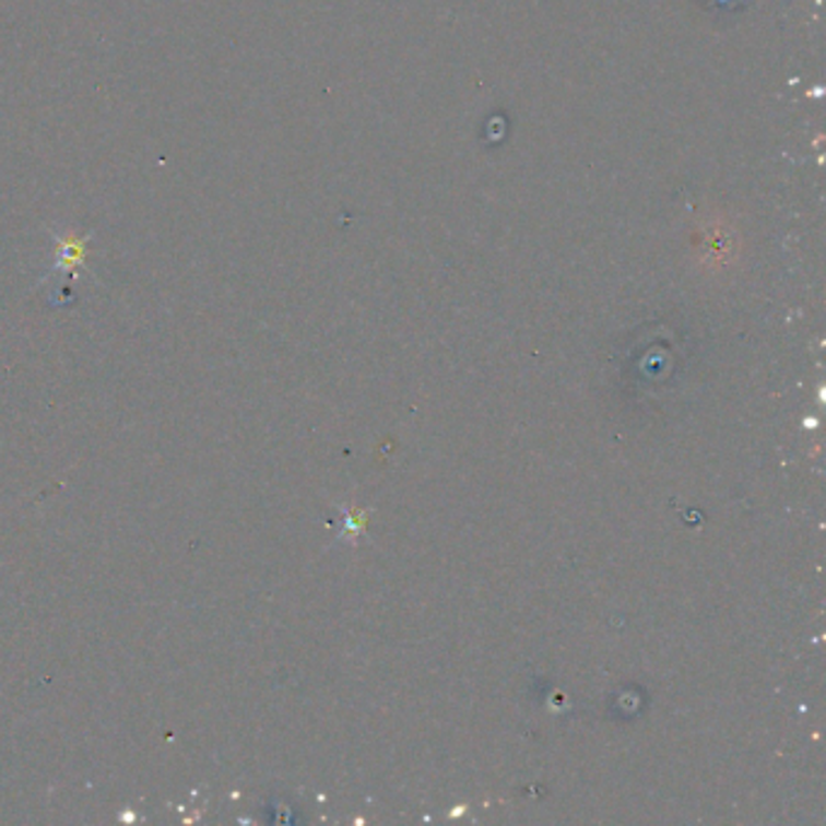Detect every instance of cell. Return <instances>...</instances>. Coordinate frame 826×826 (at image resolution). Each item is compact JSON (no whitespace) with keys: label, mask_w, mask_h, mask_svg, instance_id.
<instances>
[{"label":"cell","mask_w":826,"mask_h":826,"mask_svg":"<svg viewBox=\"0 0 826 826\" xmlns=\"http://www.w3.org/2000/svg\"><path fill=\"white\" fill-rule=\"evenodd\" d=\"M54 272H66L75 276L78 270L87 272V255H91V243H93V233L87 236H73V233H54Z\"/></svg>","instance_id":"obj_1"}]
</instances>
